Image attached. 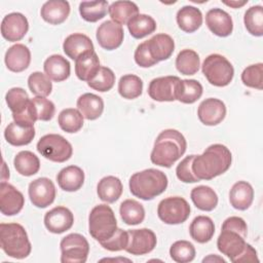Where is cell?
<instances>
[{"mask_svg": "<svg viewBox=\"0 0 263 263\" xmlns=\"http://www.w3.org/2000/svg\"><path fill=\"white\" fill-rule=\"evenodd\" d=\"M230 150L222 144L209 146L202 154L195 155L192 161V172L200 180H212L224 174L231 165Z\"/></svg>", "mask_w": 263, "mask_h": 263, "instance_id": "6da1fadb", "label": "cell"}, {"mask_svg": "<svg viewBox=\"0 0 263 263\" xmlns=\"http://www.w3.org/2000/svg\"><path fill=\"white\" fill-rule=\"evenodd\" d=\"M186 148V139L180 132L173 128L164 129L154 142L150 160L156 165L171 167L183 156Z\"/></svg>", "mask_w": 263, "mask_h": 263, "instance_id": "7a4b0ae2", "label": "cell"}, {"mask_svg": "<svg viewBox=\"0 0 263 263\" xmlns=\"http://www.w3.org/2000/svg\"><path fill=\"white\" fill-rule=\"evenodd\" d=\"M130 193L143 200H151L164 192L167 187L166 175L156 168L135 173L129 179Z\"/></svg>", "mask_w": 263, "mask_h": 263, "instance_id": "3957f363", "label": "cell"}, {"mask_svg": "<svg viewBox=\"0 0 263 263\" xmlns=\"http://www.w3.org/2000/svg\"><path fill=\"white\" fill-rule=\"evenodd\" d=\"M0 245L5 254L14 259L27 258L32 250L28 234L18 223L0 224Z\"/></svg>", "mask_w": 263, "mask_h": 263, "instance_id": "277c9868", "label": "cell"}, {"mask_svg": "<svg viewBox=\"0 0 263 263\" xmlns=\"http://www.w3.org/2000/svg\"><path fill=\"white\" fill-rule=\"evenodd\" d=\"M117 229L113 210L107 204L96 205L88 216V231L99 242L110 238Z\"/></svg>", "mask_w": 263, "mask_h": 263, "instance_id": "5b68a950", "label": "cell"}, {"mask_svg": "<svg viewBox=\"0 0 263 263\" xmlns=\"http://www.w3.org/2000/svg\"><path fill=\"white\" fill-rule=\"evenodd\" d=\"M201 69L206 80L212 85L219 87L228 85L234 75L231 63L225 57L218 53L208 55L203 61Z\"/></svg>", "mask_w": 263, "mask_h": 263, "instance_id": "8992f818", "label": "cell"}, {"mask_svg": "<svg viewBox=\"0 0 263 263\" xmlns=\"http://www.w3.org/2000/svg\"><path fill=\"white\" fill-rule=\"evenodd\" d=\"M37 151L46 159L53 162H65L72 156V145L61 135L43 136L37 143Z\"/></svg>", "mask_w": 263, "mask_h": 263, "instance_id": "52a82bcc", "label": "cell"}, {"mask_svg": "<svg viewBox=\"0 0 263 263\" xmlns=\"http://www.w3.org/2000/svg\"><path fill=\"white\" fill-rule=\"evenodd\" d=\"M157 215L165 224H181L190 216V205L183 197L171 196L158 203Z\"/></svg>", "mask_w": 263, "mask_h": 263, "instance_id": "ba28073f", "label": "cell"}, {"mask_svg": "<svg viewBox=\"0 0 263 263\" xmlns=\"http://www.w3.org/2000/svg\"><path fill=\"white\" fill-rule=\"evenodd\" d=\"M62 263H84L89 253L87 239L79 233H70L60 243Z\"/></svg>", "mask_w": 263, "mask_h": 263, "instance_id": "9c48e42d", "label": "cell"}, {"mask_svg": "<svg viewBox=\"0 0 263 263\" xmlns=\"http://www.w3.org/2000/svg\"><path fill=\"white\" fill-rule=\"evenodd\" d=\"M28 193L33 205L44 209L53 202L55 198V187L50 179L42 177L29 184Z\"/></svg>", "mask_w": 263, "mask_h": 263, "instance_id": "30bf717a", "label": "cell"}, {"mask_svg": "<svg viewBox=\"0 0 263 263\" xmlns=\"http://www.w3.org/2000/svg\"><path fill=\"white\" fill-rule=\"evenodd\" d=\"M128 243L125 251L128 254L140 256L150 253L156 247V235L148 228L128 230Z\"/></svg>", "mask_w": 263, "mask_h": 263, "instance_id": "8fae6325", "label": "cell"}, {"mask_svg": "<svg viewBox=\"0 0 263 263\" xmlns=\"http://www.w3.org/2000/svg\"><path fill=\"white\" fill-rule=\"evenodd\" d=\"M180 78L178 76H164L151 80L148 95L157 102H173L176 100V90Z\"/></svg>", "mask_w": 263, "mask_h": 263, "instance_id": "7c38bea8", "label": "cell"}, {"mask_svg": "<svg viewBox=\"0 0 263 263\" xmlns=\"http://www.w3.org/2000/svg\"><path fill=\"white\" fill-rule=\"evenodd\" d=\"M29 30L27 17L20 12H11L5 15L1 23V34L9 42L20 41Z\"/></svg>", "mask_w": 263, "mask_h": 263, "instance_id": "4fadbf2b", "label": "cell"}, {"mask_svg": "<svg viewBox=\"0 0 263 263\" xmlns=\"http://www.w3.org/2000/svg\"><path fill=\"white\" fill-rule=\"evenodd\" d=\"M25 204V197L21 191L6 182L0 184V211L5 216L18 214Z\"/></svg>", "mask_w": 263, "mask_h": 263, "instance_id": "5bb4252c", "label": "cell"}, {"mask_svg": "<svg viewBox=\"0 0 263 263\" xmlns=\"http://www.w3.org/2000/svg\"><path fill=\"white\" fill-rule=\"evenodd\" d=\"M96 37L102 48L106 50H113L121 45L124 32L120 25L113 21H105L99 26Z\"/></svg>", "mask_w": 263, "mask_h": 263, "instance_id": "9a60e30c", "label": "cell"}, {"mask_svg": "<svg viewBox=\"0 0 263 263\" xmlns=\"http://www.w3.org/2000/svg\"><path fill=\"white\" fill-rule=\"evenodd\" d=\"M197 115L201 123L214 126L223 121L226 116L225 104L215 98H209L202 101L197 109Z\"/></svg>", "mask_w": 263, "mask_h": 263, "instance_id": "2e32d148", "label": "cell"}, {"mask_svg": "<svg viewBox=\"0 0 263 263\" xmlns=\"http://www.w3.org/2000/svg\"><path fill=\"white\" fill-rule=\"evenodd\" d=\"M74 223L72 212L66 206H55L48 211L44 216V225L46 229L55 234L69 230Z\"/></svg>", "mask_w": 263, "mask_h": 263, "instance_id": "e0dca14e", "label": "cell"}, {"mask_svg": "<svg viewBox=\"0 0 263 263\" xmlns=\"http://www.w3.org/2000/svg\"><path fill=\"white\" fill-rule=\"evenodd\" d=\"M246 243L242 235L229 229H222L217 239L218 250L228 257L230 261H233L243 251Z\"/></svg>", "mask_w": 263, "mask_h": 263, "instance_id": "ac0fdd59", "label": "cell"}, {"mask_svg": "<svg viewBox=\"0 0 263 263\" xmlns=\"http://www.w3.org/2000/svg\"><path fill=\"white\" fill-rule=\"evenodd\" d=\"M205 24L210 31L219 37H227L233 30L230 14L221 8L210 9L205 14Z\"/></svg>", "mask_w": 263, "mask_h": 263, "instance_id": "d6986e66", "label": "cell"}, {"mask_svg": "<svg viewBox=\"0 0 263 263\" xmlns=\"http://www.w3.org/2000/svg\"><path fill=\"white\" fill-rule=\"evenodd\" d=\"M4 61L7 69L11 72H23L31 62L30 49L24 44L16 43L7 49Z\"/></svg>", "mask_w": 263, "mask_h": 263, "instance_id": "ffe728a7", "label": "cell"}, {"mask_svg": "<svg viewBox=\"0 0 263 263\" xmlns=\"http://www.w3.org/2000/svg\"><path fill=\"white\" fill-rule=\"evenodd\" d=\"M70 13V4L65 0L46 1L40 10L41 17L51 25H60L64 23Z\"/></svg>", "mask_w": 263, "mask_h": 263, "instance_id": "44dd1931", "label": "cell"}, {"mask_svg": "<svg viewBox=\"0 0 263 263\" xmlns=\"http://www.w3.org/2000/svg\"><path fill=\"white\" fill-rule=\"evenodd\" d=\"M63 49L68 58L76 60L80 55L88 51H92L95 48L92 41L88 36L81 33H74L65 39Z\"/></svg>", "mask_w": 263, "mask_h": 263, "instance_id": "7402d4cb", "label": "cell"}, {"mask_svg": "<svg viewBox=\"0 0 263 263\" xmlns=\"http://www.w3.org/2000/svg\"><path fill=\"white\" fill-rule=\"evenodd\" d=\"M148 49L154 60L157 62L167 60L174 52L175 42L167 34H156L146 41Z\"/></svg>", "mask_w": 263, "mask_h": 263, "instance_id": "603a6c76", "label": "cell"}, {"mask_svg": "<svg viewBox=\"0 0 263 263\" xmlns=\"http://www.w3.org/2000/svg\"><path fill=\"white\" fill-rule=\"evenodd\" d=\"M100 68V60L95 50L88 51L75 60V74L82 81H90Z\"/></svg>", "mask_w": 263, "mask_h": 263, "instance_id": "cb8c5ba5", "label": "cell"}, {"mask_svg": "<svg viewBox=\"0 0 263 263\" xmlns=\"http://www.w3.org/2000/svg\"><path fill=\"white\" fill-rule=\"evenodd\" d=\"M57 181L61 189L68 192L79 190L84 183V173L77 165H69L60 171Z\"/></svg>", "mask_w": 263, "mask_h": 263, "instance_id": "d4e9b609", "label": "cell"}, {"mask_svg": "<svg viewBox=\"0 0 263 263\" xmlns=\"http://www.w3.org/2000/svg\"><path fill=\"white\" fill-rule=\"evenodd\" d=\"M254 199V189L246 181L236 182L229 192L230 204L239 211H246L250 208Z\"/></svg>", "mask_w": 263, "mask_h": 263, "instance_id": "484cf974", "label": "cell"}, {"mask_svg": "<svg viewBox=\"0 0 263 263\" xmlns=\"http://www.w3.org/2000/svg\"><path fill=\"white\" fill-rule=\"evenodd\" d=\"M43 69L49 79L57 82L66 80L70 76L71 71L69 61L61 54L48 57L43 64Z\"/></svg>", "mask_w": 263, "mask_h": 263, "instance_id": "4316f807", "label": "cell"}, {"mask_svg": "<svg viewBox=\"0 0 263 263\" xmlns=\"http://www.w3.org/2000/svg\"><path fill=\"white\" fill-rule=\"evenodd\" d=\"M77 108L83 118L87 120H95L99 118L104 111V101L101 97L95 93L86 92L78 98Z\"/></svg>", "mask_w": 263, "mask_h": 263, "instance_id": "83f0119b", "label": "cell"}, {"mask_svg": "<svg viewBox=\"0 0 263 263\" xmlns=\"http://www.w3.org/2000/svg\"><path fill=\"white\" fill-rule=\"evenodd\" d=\"M177 24L186 33H193L202 25L201 11L194 6H184L177 12Z\"/></svg>", "mask_w": 263, "mask_h": 263, "instance_id": "f1b7e54d", "label": "cell"}, {"mask_svg": "<svg viewBox=\"0 0 263 263\" xmlns=\"http://www.w3.org/2000/svg\"><path fill=\"white\" fill-rule=\"evenodd\" d=\"M4 137L7 143L12 146H25L33 141L35 137V128L34 126L20 125L12 121L6 126Z\"/></svg>", "mask_w": 263, "mask_h": 263, "instance_id": "f546056e", "label": "cell"}, {"mask_svg": "<svg viewBox=\"0 0 263 263\" xmlns=\"http://www.w3.org/2000/svg\"><path fill=\"white\" fill-rule=\"evenodd\" d=\"M122 183L114 176H107L101 179L97 186V193L101 200L112 203L115 202L122 194Z\"/></svg>", "mask_w": 263, "mask_h": 263, "instance_id": "4dcf8cb0", "label": "cell"}, {"mask_svg": "<svg viewBox=\"0 0 263 263\" xmlns=\"http://www.w3.org/2000/svg\"><path fill=\"white\" fill-rule=\"evenodd\" d=\"M189 233L191 238L199 243L210 241L215 233L213 220L208 216L195 217L189 226Z\"/></svg>", "mask_w": 263, "mask_h": 263, "instance_id": "1f68e13d", "label": "cell"}, {"mask_svg": "<svg viewBox=\"0 0 263 263\" xmlns=\"http://www.w3.org/2000/svg\"><path fill=\"white\" fill-rule=\"evenodd\" d=\"M190 197L194 203V205L205 212L213 211L218 204V195L209 186L200 185L191 190Z\"/></svg>", "mask_w": 263, "mask_h": 263, "instance_id": "d6a6232c", "label": "cell"}, {"mask_svg": "<svg viewBox=\"0 0 263 263\" xmlns=\"http://www.w3.org/2000/svg\"><path fill=\"white\" fill-rule=\"evenodd\" d=\"M202 90V85L197 80L180 79L176 90V100L184 104H193L201 97Z\"/></svg>", "mask_w": 263, "mask_h": 263, "instance_id": "836d02e7", "label": "cell"}, {"mask_svg": "<svg viewBox=\"0 0 263 263\" xmlns=\"http://www.w3.org/2000/svg\"><path fill=\"white\" fill-rule=\"evenodd\" d=\"M110 17L118 25H125L135 15L139 14V8L132 1H115L108 8Z\"/></svg>", "mask_w": 263, "mask_h": 263, "instance_id": "e575fe53", "label": "cell"}, {"mask_svg": "<svg viewBox=\"0 0 263 263\" xmlns=\"http://www.w3.org/2000/svg\"><path fill=\"white\" fill-rule=\"evenodd\" d=\"M127 29L134 38L141 39L156 30V22L148 14L139 13L128 21Z\"/></svg>", "mask_w": 263, "mask_h": 263, "instance_id": "d590c367", "label": "cell"}, {"mask_svg": "<svg viewBox=\"0 0 263 263\" xmlns=\"http://www.w3.org/2000/svg\"><path fill=\"white\" fill-rule=\"evenodd\" d=\"M14 168L16 172L25 177H30L38 173L40 168L39 158L31 151H21L13 159Z\"/></svg>", "mask_w": 263, "mask_h": 263, "instance_id": "8d00e7d4", "label": "cell"}, {"mask_svg": "<svg viewBox=\"0 0 263 263\" xmlns=\"http://www.w3.org/2000/svg\"><path fill=\"white\" fill-rule=\"evenodd\" d=\"M119 213L122 221L127 225H138L145 219L143 204L135 199H125L121 202Z\"/></svg>", "mask_w": 263, "mask_h": 263, "instance_id": "74e56055", "label": "cell"}, {"mask_svg": "<svg viewBox=\"0 0 263 263\" xmlns=\"http://www.w3.org/2000/svg\"><path fill=\"white\" fill-rule=\"evenodd\" d=\"M108 8L109 6L106 0L84 1L79 4V13L84 21L96 23L107 14Z\"/></svg>", "mask_w": 263, "mask_h": 263, "instance_id": "f35d334b", "label": "cell"}, {"mask_svg": "<svg viewBox=\"0 0 263 263\" xmlns=\"http://www.w3.org/2000/svg\"><path fill=\"white\" fill-rule=\"evenodd\" d=\"M199 55L192 49H183L176 58V68L183 75H194L199 70Z\"/></svg>", "mask_w": 263, "mask_h": 263, "instance_id": "ab89813d", "label": "cell"}, {"mask_svg": "<svg viewBox=\"0 0 263 263\" xmlns=\"http://www.w3.org/2000/svg\"><path fill=\"white\" fill-rule=\"evenodd\" d=\"M58 123L64 132L74 134L82 128L83 116L79 110L74 108H67L60 112Z\"/></svg>", "mask_w": 263, "mask_h": 263, "instance_id": "60d3db41", "label": "cell"}, {"mask_svg": "<svg viewBox=\"0 0 263 263\" xmlns=\"http://www.w3.org/2000/svg\"><path fill=\"white\" fill-rule=\"evenodd\" d=\"M143 81L142 79L134 74H126L120 77L118 82L119 95L127 100H133L142 95Z\"/></svg>", "mask_w": 263, "mask_h": 263, "instance_id": "b9f144b4", "label": "cell"}, {"mask_svg": "<svg viewBox=\"0 0 263 263\" xmlns=\"http://www.w3.org/2000/svg\"><path fill=\"white\" fill-rule=\"evenodd\" d=\"M243 23L251 35L261 37L263 35V7L261 5L250 7L245 12Z\"/></svg>", "mask_w": 263, "mask_h": 263, "instance_id": "7bdbcfd3", "label": "cell"}, {"mask_svg": "<svg viewBox=\"0 0 263 263\" xmlns=\"http://www.w3.org/2000/svg\"><path fill=\"white\" fill-rule=\"evenodd\" d=\"M5 101L12 114H21L28 108L31 99L22 87H13L6 92Z\"/></svg>", "mask_w": 263, "mask_h": 263, "instance_id": "ee69618b", "label": "cell"}, {"mask_svg": "<svg viewBox=\"0 0 263 263\" xmlns=\"http://www.w3.org/2000/svg\"><path fill=\"white\" fill-rule=\"evenodd\" d=\"M28 86L36 97H47L52 90V83L46 74L33 72L28 78Z\"/></svg>", "mask_w": 263, "mask_h": 263, "instance_id": "f6af8a7d", "label": "cell"}, {"mask_svg": "<svg viewBox=\"0 0 263 263\" xmlns=\"http://www.w3.org/2000/svg\"><path fill=\"white\" fill-rule=\"evenodd\" d=\"M170 255L175 262H191L195 258V248L187 240H177L171 246Z\"/></svg>", "mask_w": 263, "mask_h": 263, "instance_id": "bcb514c9", "label": "cell"}, {"mask_svg": "<svg viewBox=\"0 0 263 263\" xmlns=\"http://www.w3.org/2000/svg\"><path fill=\"white\" fill-rule=\"evenodd\" d=\"M115 83V74L110 68L101 67L97 75L87 82V85L98 91L105 92L110 90Z\"/></svg>", "mask_w": 263, "mask_h": 263, "instance_id": "7dc6e473", "label": "cell"}, {"mask_svg": "<svg viewBox=\"0 0 263 263\" xmlns=\"http://www.w3.org/2000/svg\"><path fill=\"white\" fill-rule=\"evenodd\" d=\"M241 81L248 87L261 90L263 88V64L258 63L247 67L241 73Z\"/></svg>", "mask_w": 263, "mask_h": 263, "instance_id": "c3c4849f", "label": "cell"}, {"mask_svg": "<svg viewBox=\"0 0 263 263\" xmlns=\"http://www.w3.org/2000/svg\"><path fill=\"white\" fill-rule=\"evenodd\" d=\"M31 100L38 120L48 121L53 117L55 107L51 101L44 97H35Z\"/></svg>", "mask_w": 263, "mask_h": 263, "instance_id": "681fc988", "label": "cell"}, {"mask_svg": "<svg viewBox=\"0 0 263 263\" xmlns=\"http://www.w3.org/2000/svg\"><path fill=\"white\" fill-rule=\"evenodd\" d=\"M100 243L104 249L110 252H118L125 250L128 243V232L121 228H117L115 233L110 238L101 241Z\"/></svg>", "mask_w": 263, "mask_h": 263, "instance_id": "f907efd6", "label": "cell"}, {"mask_svg": "<svg viewBox=\"0 0 263 263\" xmlns=\"http://www.w3.org/2000/svg\"><path fill=\"white\" fill-rule=\"evenodd\" d=\"M195 155L186 156L176 168L177 178L184 183H195L198 182L199 179L192 172V161Z\"/></svg>", "mask_w": 263, "mask_h": 263, "instance_id": "816d5d0a", "label": "cell"}, {"mask_svg": "<svg viewBox=\"0 0 263 263\" xmlns=\"http://www.w3.org/2000/svg\"><path fill=\"white\" fill-rule=\"evenodd\" d=\"M134 57H135V62L137 63V65H139L142 68H149L158 63L156 60H154L152 58V55L148 49L146 41L138 45L137 49L135 50Z\"/></svg>", "mask_w": 263, "mask_h": 263, "instance_id": "f5cc1de1", "label": "cell"}, {"mask_svg": "<svg viewBox=\"0 0 263 263\" xmlns=\"http://www.w3.org/2000/svg\"><path fill=\"white\" fill-rule=\"evenodd\" d=\"M222 229H229V230L236 231L240 235H242L245 238L247 237V233H248L247 223L242 218L236 217V216L227 218L222 224Z\"/></svg>", "mask_w": 263, "mask_h": 263, "instance_id": "db71d44e", "label": "cell"}, {"mask_svg": "<svg viewBox=\"0 0 263 263\" xmlns=\"http://www.w3.org/2000/svg\"><path fill=\"white\" fill-rule=\"evenodd\" d=\"M232 262H234V263L259 262V259H258L256 250L250 243H246V247H245L243 251Z\"/></svg>", "mask_w": 263, "mask_h": 263, "instance_id": "11a10c76", "label": "cell"}, {"mask_svg": "<svg viewBox=\"0 0 263 263\" xmlns=\"http://www.w3.org/2000/svg\"><path fill=\"white\" fill-rule=\"evenodd\" d=\"M224 4H226L227 6H230L232 8H239L241 6H243L245 4L248 3V0H243V1H223Z\"/></svg>", "mask_w": 263, "mask_h": 263, "instance_id": "9f6ffc18", "label": "cell"}, {"mask_svg": "<svg viewBox=\"0 0 263 263\" xmlns=\"http://www.w3.org/2000/svg\"><path fill=\"white\" fill-rule=\"evenodd\" d=\"M213 261H218V262L225 263V260L223 258H220L218 256H213V255H210L209 257H206L202 260V262H213Z\"/></svg>", "mask_w": 263, "mask_h": 263, "instance_id": "6f0895ef", "label": "cell"}]
</instances>
